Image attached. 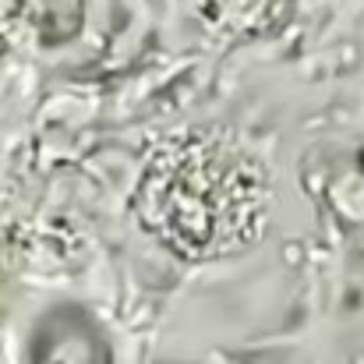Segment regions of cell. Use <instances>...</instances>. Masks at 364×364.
Here are the masks:
<instances>
[{
  "mask_svg": "<svg viewBox=\"0 0 364 364\" xmlns=\"http://www.w3.org/2000/svg\"><path fill=\"white\" fill-rule=\"evenodd\" d=\"M269 170L241 138L202 127L166 138L131 195L134 220L184 262L247 251L269 220Z\"/></svg>",
  "mask_w": 364,
  "mask_h": 364,
  "instance_id": "6da1fadb",
  "label": "cell"
},
{
  "mask_svg": "<svg viewBox=\"0 0 364 364\" xmlns=\"http://www.w3.org/2000/svg\"><path fill=\"white\" fill-rule=\"evenodd\" d=\"M32 364H110V347L82 308L50 311L32 336Z\"/></svg>",
  "mask_w": 364,
  "mask_h": 364,
  "instance_id": "7a4b0ae2",
  "label": "cell"
},
{
  "mask_svg": "<svg viewBox=\"0 0 364 364\" xmlns=\"http://www.w3.org/2000/svg\"><path fill=\"white\" fill-rule=\"evenodd\" d=\"M14 14L36 32L39 43L57 46L78 36L85 21V0H14Z\"/></svg>",
  "mask_w": 364,
  "mask_h": 364,
  "instance_id": "3957f363",
  "label": "cell"
}]
</instances>
